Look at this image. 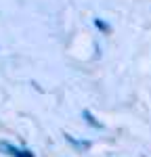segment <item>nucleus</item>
I'll list each match as a JSON object with an SVG mask.
<instances>
[{
	"label": "nucleus",
	"mask_w": 151,
	"mask_h": 157,
	"mask_svg": "<svg viewBox=\"0 0 151 157\" xmlns=\"http://www.w3.org/2000/svg\"><path fill=\"white\" fill-rule=\"evenodd\" d=\"M82 115L86 117V121H88V124H90V126H92V128H103V126H101L99 121L95 120V115H92V113H90L88 109H84V111H82Z\"/></svg>",
	"instance_id": "obj_2"
},
{
	"label": "nucleus",
	"mask_w": 151,
	"mask_h": 157,
	"mask_svg": "<svg viewBox=\"0 0 151 157\" xmlns=\"http://www.w3.org/2000/svg\"><path fill=\"white\" fill-rule=\"evenodd\" d=\"M0 151L4 153V155L9 157H34V153L32 151H27V149H19V147L11 145V143H0Z\"/></svg>",
	"instance_id": "obj_1"
},
{
	"label": "nucleus",
	"mask_w": 151,
	"mask_h": 157,
	"mask_svg": "<svg viewBox=\"0 0 151 157\" xmlns=\"http://www.w3.org/2000/svg\"><path fill=\"white\" fill-rule=\"evenodd\" d=\"M65 138H67L72 145H76V147H84V149H88V147H90V143H88V140H76L74 136H69V134H65Z\"/></svg>",
	"instance_id": "obj_3"
},
{
	"label": "nucleus",
	"mask_w": 151,
	"mask_h": 157,
	"mask_svg": "<svg viewBox=\"0 0 151 157\" xmlns=\"http://www.w3.org/2000/svg\"><path fill=\"white\" fill-rule=\"evenodd\" d=\"M95 25H97V27H101V29H105V32L109 29V25H107V23H103L101 19H97V21H95Z\"/></svg>",
	"instance_id": "obj_4"
}]
</instances>
